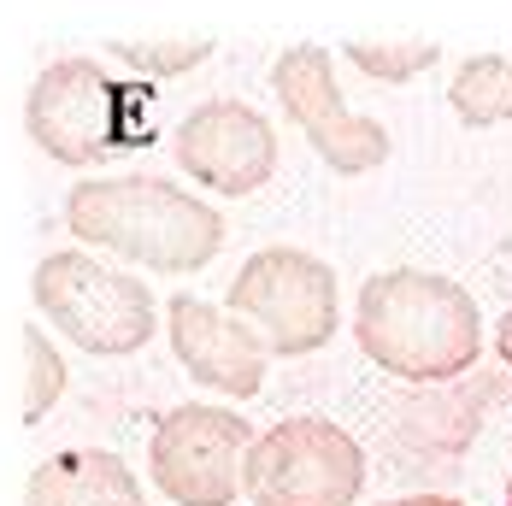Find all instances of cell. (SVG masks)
<instances>
[{
    "label": "cell",
    "instance_id": "13",
    "mask_svg": "<svg viewBox=\"0 0 512 506\" xmlns=\"http://www.w3.org/2000/svg\"><path fill=\"white\" fill-rule=\"evenodd\" d=\"M354 65L359 71H371V77H389V83H401L412 71H424V65H436V53L430 42H407V48H377V42H354Z\"/></svg>",
    "mask_w": 512,
    "mask_h": 506
},
{
    "label": "cell",
    "instance_id": "6",
    "mask_svg": "<svg viewBox=\"0 0 512 506\" xmlns=\"http://www.w3.org/2000/svg\"><path fill=\"white\" fill-rule=\"evenodd\" d=\"M254 430L230 406H177L154 430V483L177 506H230L242 489V465Z\"/></svg>",
    "mask_w": 512,
    "mask_h": 506
},
{
    "label": "cell",
    "instance_id": "7",
    "mask_svg": "<svg viewBox=\"0 0 512 506\" xmlns=\"http://www.w3.org/2000/svg\"><path fill=\"white\" fill-rule=\"evenodd\" d=\"M24 118H30V136L53 159H65V165H89V159H101L112 148H130L124 142L130 136V124H124V89H112L106 71L89 65V59L48 65L36 77V89H30Z\"/></svg>",
    "mask_w": 512,
    "mask_h": 506
},
{
    "label": "cell",
    "instance_id": "10",
    "mask_svg": "<svg viewBox=\"0 0 512 506\" xmlns=\"http://www.w3.org/2000/svg\"><path fill=\"white\" fill-rule=\"evenodd\" d=\"M165 324H171V348L189 365L195 383L218 389V395H236V401L259 395L271 348L236 312H218V306L195 301V295H177V301L165 306Z\"/></svg>",
    "mask_w": 512,
    "mask_h": 506
},
{
    "label": "cell",
    "instance_id": "12",
    "mask_svg": "<svg viewBox=\"0 0 512 506\" xmlns=\"http://www.w3.org/2000/svg\"><path fill=\"white\" fill-rule=\"evenodd\" d=\"M448 101H454V112H460L465 124H477V130L507 124L512 118V59H501V53L465 59L460 77H454V89H448Z\"/></svg>",
    "mask_w": 512,
    "mask_h": 506
},
{
    "label": "cell",
    "instance_id": "16",
    "mask_svg": "<svg viewBox=\"0 0 512 506\" xmlns=\"http://www.w3.org/2000/svg\"><path fill=\"white\" fill-rule=\"evenodd\" d=\"M507 506H512V477H507Z\"/></svg>",
    "mask_w": 512,
    "mask_h": 506
},
{
    "label": "cell",
    "instance_id": "8",
    "mask_svg": "<svg viewBox=\"0 0 512 506\" xmlns=\"http://www.w3.org/2000/svg\"><path fill=\"white\" fill-rule=\"evenodd\" d=\"M271 83H277V95L289 106V118L301 124V136L330 159V171L359 177V171H371V165L389 159L383 124L354 118V112L342 106V89H336V71H330V53L324 48H289L277 59Z\"/></svg>",
    "mask_w": 512,
    "mask_h": 506
},
{
    "label": "cell",
    "instance_id": "5",
    "mask_svg": "<svg viewBox=\"0 0 512 506\" xmlns=\"http://www.w3.org/2000/svg\"><path fill=\"white\" fill-rule=\"evenodd\" d=\"M230 312L254 318L271 354H312L336 330V277L324 259H312L301 248H265L236 271Z\"/></svg>",
    "mask_w": 512,
    "mask_h": 506
},
{
    "label": "cell",
    "instance_id": "14",
    "mask_svg": "<svg viewBox=\"0 0 512 506\" xmlns=\"http://www.w3.org/2000/svg\"><path fill=\"white\" fill-rule=\"evenodd\" d=\"M389 506H465V501H448V495H412V501H389Z\"/></svg>",
    "mask_w": 512,
    "mask_h": 506
},
{
    "label": "cell",
    "instance_id": "11",
    "mask_svg": "<svg viewBox=\"0 0 512 506\" xmlns=\"http://www.w3.org/2000/svg\"><path fill=\"white\" fill-rule=\"evenodd\" d=\"M24 506H148L118 454H53L36 465Z\"/></svg>",
    "mask_w": 512,
    "mask_h": 506
},
{
    "label": "cell",
    "instance_id": "4",
    "mask_svg": "<svg viewBox=\"0 0 512 506\" xmlns=\"http://www.w3.org/2000/svg\"><path fill=\"white\" fill-rule=\"evenodd\" d=\"M359 483H365L359 442L324 418L271 424L242 465V489L254 506H354Z\"/></svg>",
    "mask_w": 512,
    "mask_h": 506
},
{
    "label": "cell",
    "instance_id": "9",
    "mask_svg": "<svg viewBox=\"0 0 512 506\" xmlns=\"http://www.w3.org/2000/svg\"><path fill=\"white\" fill-rule=\"evenodd\" d=\"M177 165L218 195H254L277 171V136L254 106L206 101L177 130Z\"/></svg>",
    "mask_w": 512,
    "mask_h": 506
},
{
    "label": "cell",
    "instance_id": "1",
    "mask_svg": "<svg viewBox=\"0 0 512 506\" xmlns=\"http://www.w3.org/2000/svg\"><path fill=\"white\" fill-rule=\"evenodd\" d=\"M359 348L383 371L412 383H442L460 377L483 348L477 301L460 283L430 277V271H389L359 289Z\"/></svg>",
    "mask_w": 512,
    "mask_h": 506
},
{
    "label": "cell",
    "instance_id": "15",
    "mask_svg": "<svg viewBox=\"0 0 512 506\" xmlns=\"http://www.w3.org/2000/svg\"><path fill=\"white\" fill-rule=\"evenodd\" d=\"M495 342H501V359L512 365V312L501 318V330H495Z\"/></svg>",
    "mask_w": 512,
    "mask_h": 506
},
{
    "label": "cell",
    "instance_id": "2",
    "mask_svg": "<svg viewBox=\"0 0 512 506\" xmlns=\"http://www.w3.org/2000/svg\"><path fill=\"white\" fill-rule=\"evenodd\" d=\"M65 224L89 248H106L118 259L154 265V271H201L224 248V218L159 177L77 183L65 201Z\"/></svg>",
    "mask_w": 512,
    "mask_h": 506
},
{
    "label": "cell",
    "instance_id": "3",
    "mask_svg": "<svg viewBox=\"0 0 512 506\" xmlns=\"http://www.w3.org/2000/svg\"><path fill=\"white\" fill-rule=\"evenodd\" d=\"M36 306L89 354H136L154 336L148 283L112 271L89 253H48L36 265Z\"/></svg>",
    "mask_w": 512,
    "mask_h": 506
}]
</instances>
